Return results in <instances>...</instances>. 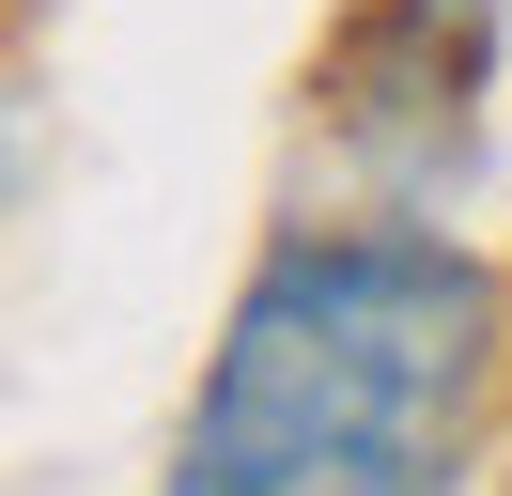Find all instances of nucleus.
Masks as SVG:
<instances>
[{
	"mask_svg": "<svg viewBox=\"0 0 512 496\" xmlns=\"http://www.w3.org/2000/svg\"><path fill=\"white\" fill-rule=\"evenodd\" d=\"M497 279L435 233H295L233 295L171 496H450L481 434Z\"/></svg>",
	"mask_w": 512,
	"mask_h": 496,
	"instance_id": "1",
	"label": "nucleus"
},
{
	"mask_svg": "<svg viewBox=\"0 0 512 496\" xmlns=\"http://www.w3.org/2000/svg\"><path fill=\"white\" fill-rule=\"evenodd\" d=\"M16 171H32V93L0 78V202H16Z\"/></svg>",
	"mask_w": 512,
	"mask_h": 496,
	"instance_id": "2",
	"label": "nucleus"
}]
</instances>
